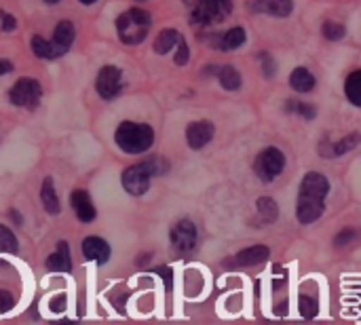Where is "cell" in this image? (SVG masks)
Returning <instances> with one entry per match:
<instances>
[{
	"label": "cell",
	"mask_w": 361,
	"mask_h": 325,
	"mask_svg": "<svg viewBox=\"0 0 361 325\" xmlns=\"http://www.w3.org/2000/svg\"><path fill=\"white\" fill-rule=\"evenodd\" d=\"M144 167L148 169L150 176H163L169 169V163L163 157H152V159L144 161Z\"/></svg>",
	"instance_id": "26"
},
{
	"label": "cell",
	"mask_w": 361,
	"mask_h": 325,
	"mask_svg": "<svg viewBox=\"0 0 361 325\" xmlns=\"http://www.w3.org/2000/svg\"><path fill=\"white\" fill-rule=\"evenodd\" d=\"M298 305H300V313H302L305 319H313L317 315V302L311 300L309 296H300V302Z\"/></svg>",
	"instance_id": "30"
},
{
	"label": "cell",
	"mask_w": 361,
	"mask_h": 325,
	"mask_svg": "<svg viewBox=\"0 0 361 325\" xmlns=\"http://www.w3.org/2000/svg\"><path fill=\"white\" fill-rule=\"evenodd\" d=\"M11 70H13V63L6 61V59H0V76H2V74H8Z\"/></svg>",
	"instance_id": "36"
},
{
	"label": "cell",
	"mask_w": 361,
	"mask_h": 325,
	"mask_svg": "<svg viewBox=\"0 0 361 325\" xmlns=\"http://www.w3.org/2000/svg\"><path fill=\"white\" fill-rule=\"evenodd\" d=\"M47 269H49V271H55V273H70L72 262H70L68 245H66L63 241L57 245V252L51 254V256L47 258Z\"/></svg>",
	"instance_id": "16"
},
{
	"label": "cell",
	"mask_w": 361,
	"mask_h": 325,
	"mask_svg": "<svg viewBox=\"0 0 361 325\" xmlns=\"http://www.w3.org/2000/svg\"><path fill=\"white\" fill-rule=\"evenodd\" d=\"M180 38H182V36H180L176 30H163V32L157 36V40H154V51H157L159 55L169 53V51H171V47H173Z\"/></svg>",
	"instance_id": "21"
},
{
	"label": "cell",
	"mask_w": 361,
	"mask_h": 325,
	"mask_svg": "<svg viewBox=\"0 0 361 325\" xmlns=\"http://www.w3.org/2000/svg\"><path fill=\"white\" fill-rule=\"evenodd\" d=\"M269 247L264 245H256V247H247L243 252H239L235 256V260H224V266L228 269H235V266H256V264H262L267 258H269Z\"/></svg>",
	"instance_id": "11"
},
{
	"label": "cell",
	"mask_w": 361,
	"mask_h": 325,
	"mask_svg": "<svg viewBox=\"0 0 361 325\" xmlns=\"http://www.w3.org/2000/svg\"><path fill=\"white\" fill-rule=\"evenodd\" d=\"M13 305H15L13 296H11V294H6V292H0V313L11 311V309H13Z\"/></svg>",
	"instance_id": "33"
},
{
	"label": "cell",
	"mask_w": 361,
	"mask_h": 325,
	"mask_svg": "<svg viewBox=\"0 0 361 325\" xmlns=\"http://www.w3.org/2000/svg\"><path fill=\"white\" fill-rule=\"evenodd\" d=\"M40 95H42L40 82L34 78H19L8 91L11 102L19 108H36L40 102Z\"/></svg>",
	"instance_id": "6"
},
{
	"label": "cell",
	"mask_w": 361,
	"mask_h": 325,
	"mask_svg": "<svg viewBox=\"0 0 361 325\" xmlns=\"http://www.w3.org/2000/svg\"><path fill=\"white\" fill-rule=\"evenodd\" d=\"M49 42H51L53 59L66 55L68 49H70L72 42H74V25H72V21H61V23H57L55 30H53V40H49Z\"/></svg>",
	"instance_id": "10"
},
{
	"label": "cell",
	"mask_w": 361,
	"mask_h": 325,
	"mask_svg": "<svg viewBox=\"0 0 361 325\" xmlns=\"http://www.w3.org/2000/svg\"><path fill=\"white\" fill-rule=\"evenodd\" d=\"M288 110L290 112H298L305 118H313L315 116V108L311 104H305V102H288Z\"/></svg>",
	"instance_id": "29"
},
{
	"label": "cell",
	"mask_w": 361,
	"mask_h": 325,
	"mask_svg": "<svg viewBox=\"0 0 361 325\" xmlns=\"http://www.w3.org/2000/svg\"><path fill=\"white\" fill-rule=\"evenodd\" d=\"M286 167V157L281 150L277 148H267L258 154L256 163H254V169H256V176L262 180V182H273L281 176Z\"/></svg>",
	"instance_id": "5"
},
{
	"label": "cell",
	"mask_w": 361,
	"mask_h": 325,
	"mask_svg": "<svg viewBox=\"0 0 361 325\" xmlns=\"http://www.w3.org/2000/svg\"><path fill=\"white\" fill-rule=\"evenodd\" d=\"M47 4H55V2H59V0H44Z\"/></svg>",
	"instance_id": "39"
},
{
	"label": "cell",
	"mask_w": 361,
	"mask_h": 325,
	"mask_svg": "<svg viewBox=\"0 0 361 325\" xmlns=\"http://www.w3.org/2000/svg\"><path fill=\"white\" fill-rule=\"evenodd\" d=\"M40 201L44 205V209L49 214H59V201H57V195H55V188H53V182L47 178L44 184H42V190H40Z\"/></svg>",
	"instance_id": "20"
},
{
	"label": "cell",
	"mask_w": 361,
	"mask_h": 325,
	"mask_svg": "<svg viewBox=\"0 0 361 325\" xmlns=\"http://www.w3.org/2000/svg\"><path fill=\"white\" fill-rule=\"evenodd\" d=\"M262 59H264V74L271 78V76L275 74V63H273L271 55H267V53H262Z\"/></svg>",
	"instance_id": "35"
},
{
	"label": "cell",
	"mask_w": 361,
	"mask_h": 325,
	"mask_svg": "<svg viewBox=\"0 0 361 325\" xmlns=\"http://www.w3.org/2000/svg\"><path fill=\"white\" fill-rule=\"evenodd\" d=\"M32 49H34V53H36L38 57H42V59H53V51H51V42H49V40H44V38H40V36H34V38H32Z\"/></svg>",
	"instance_id": "27"
},
{
	"label": "cell",
	"mask_w": 361,
	"mask_h": 325,
	"mask_svg": "<svg viewBox=\"0 0 361 325\" xmlns=\"http://www.w3.org/2000/svg\"><path fill=\"white\" fill-rule=\"evenodd\" d=\"M116 144L121 150L129 152V154H142L146 152L152 142H154V131L148 125H140V123H121L116 129Z\"/></svg>",
	"instance_id": "3"
},
{
	"label": "cell",
	"mask_w": 361,
	"mask_h": 325,
	"mask_svg": "<svg viewBox=\"0 0 361 325\" xmlns=\"http://www.w3.org/2000/svg\"><path fill=\"white\" fill-rule=\"evenodd\" d=\"M70 203H72V209L76 211L80 222H93L95 220V207H93V203L85 190H74L70 195Z\"/></svg>",
	"instance_id": "15"
},
{
	"label": "cell",
	"mask_w": 361,
	"mask_h": 325,
	"mask_svg": "<svg viewBox=\"0 0 361 325\" xmlns=\"http://www.w3.org/2000/svg\"><path fill=\"white\" fill-rule=\"evenodd\" d=\"M15 252H17L15 235L6 226H0V254H15Z\"/></svg>",
	"instance_id": "25"
},
{
	"label": "cell",
	"mask_w": 361,
	"mask_h": 325,
	"mask_svg": "<svg viewBox=\"0 0 361 325\" xmlns=\"http://www.w3.org/2000/svg\"><path fill=\"white\" fill-rule=\"evenodd\" d=\"M355 237H357V233L351 231V228H347V231H343V233L336 237V245H338V247H341V245H349Z\"/></svg>",
	"instance_id": "31"
},
{
	"label": "cell",
	"mask_w": 361,
	"mask_h": 325,
	"mask_svg": "<svg viewBox=\"0 0 361 325\" xmlns=\"http://www.w3.org/2000/svg\"><path fill=\"white\" fill-rule=\"evenodd\" d=\"M152 23V15L144 8H129L127 13L118 15L116 27L123 44H140L144 42L148 27Z\"/></svg>",
	"instance_id": "2"
},
{
	"label": "cell",
	"mask_w": 361,
	"mask_h": 325,
	"mask_svg": "<svg viewBox=\"0 0 361 325\" xmlns=\"http://www.w3.org/2000/svg\"><path fill=\"white\" fill-rule=\"evenodd\" d=\"M121 78H123L121 68H116V66H106V68H102V72H99V76H97V82H95L97 93H99L104 99L114 97V95L121 91V87H123Z\"/></svg>",
	"instance_id": "9"
},
{
	"label": "cell",
	"mask_w": 361,
	"mask_h": 325,
	"mask_svg": "<svg viewBox=\"0 0 361 325\" xmlns=\"http://www.w3.org/2000/svg\"><path fill=\"white\" fill-rule=\"evenodd\" d=\"M345 91H347V97L351 99L353 106H361V72L360 70H353L347 78V85H345Z\"/></svg>",
	"instance_id": "22"
},
{
	"label": "cell",
	"mask_w": 361,
	"mask_h": 325,
	"mask_svg": "<svg viewBox=\"0 0 361 325\" xmlns=\"http://www.w3.org/2000/svg\"><path fill=\"white\" fill-rule=\"evenodd\" d=\"M250 8L254 13H267L273 17H288L294 8L292 0H250Z\"/></svg>",
	"instance_id": "13"
},
{
	"label": "cell",
	"mask_w": 361,
	"mask_h": 325,
	"mask_svg": "<svg viewBox=\"0 0 361 325\" xmlns=\"http://www.w3.org/2000/svg\"><path fill=\"white\" fill-rule=\"evenodd\" d=\"M290 85L294 87V91L298 93H307L315 87V78L313 74L307 70V68H296L292 74H290Z\"/></svg>",
	"instance_id": "18"
},
{
	"label": "cell",
	"mask_w": 361,
	"mask_h": 325,
	"mask_svg": "<svg viewBox=\"0 0 361 325\" xmlns=\"http://www.w3.org/2000/svg\"><path fill=\"white\" fill-rule=\"evenodd\" d=\"M218 76H220V82L224 89L228 91H237L241 87V74L233 68V66H224L218 70Z\"/></svg>",
	"instance_id": "23"
},
{
	"label": "cell",
	"mask_w": 361,
	"mask_h": 325,
	"mask_svg": "<svg viewBox=\"0 0 361 325\" xmlns=\"http://www.w3.org/2000/svg\"><path fill=\"white\" fill-rule=\"evenodd\" d=\"M330 192V182L322 173H307L302 184H300V195H298V220L302 224L315 222L324 214V199Z\"/></svg>",
	"instance_id": "1"
},
{
	"label": "cell",
	"mask_w": 361,
	"mask_h": 325,
	"mask_svg": "<svg viewBox=\"0 0 361 325\" xmlns=\"http://www.w3.org/2000/svg\"><path fill=\"white\" fill-rule=\"evenodd\" d=\"M322 32H324V36H326L328 40H341V38L345 36V25L334 23V21H326L324 27H322Z\"/></svg>",
	"instance_id": "28"
},
{
	"label": "cell",
	"mask_w": 361,
	"mask_h": 325,
	"mask_svg": "<svg viewBox=\"0 0 361 325\" xmlns=\"http://www.w3.org/2000/svg\"><path fill=\"white\" fill-rule=\"evenodd\" d=\"M256 205H258V211H260V216L264 218V222H275V220H277L279 209H277V203H275L273 199L262 197V199H258Z\"/></svg>",
	"instance_id": "24"
},
{
	"label": "cell",
	"mask_w": 361,
	"mask_h": 325,
	"mask_svg": "<svg viewBox=\"0 0 361 325\" xmlns=\"http://www.w3.org/2000/svg\"><path fill=\"white\" fill-rule=\"evenodd\" d=\"M178 42H180V49H178V53H176V63H178V66H184V63L188 61V47H186V42H182V38H180Z\"/></svg>",
	"instance_id": "32"
},
{
	"label": "cell",
	"mask_w": 361,
	"mask_h": 325,
	"mask_svg": "<svg viewBox=\"0 0 361 325\" xmlns=\"http://www.w3.org/2000/svg\"><path fill=\"white\" fill-rule=\"evenodd\" d=\"M171 245L180 254H188L197 247V226L192 224V220L184 218L171 228Z\"/></svg>",
	"instance_id": "7"
},
{
	"label": "cell",
	"mask_w": 361,
	"mask_h": 325,
	"mask_svg": "<svg viewBox=\"0 0 361 325\" xmlns=\"http://www.w3.org/2000/svg\"><path fill=\"white\" fill-rule=\"evenodd\" d=\"M161 275L165 277V283H167V290H171V275H169V269H163Z\"/></svg>",
	"instance_id": "37"
},
{
	"label": "cell",
	"mask_w": 361,
	"mask_h": 325,
	"mask_svg": "<svg viewBox=\"0 0 361 325\" xmlns=\"http://www.w3.org/2000/svg\"><path fill=\"white\" fill-rule=\"evenodd\" d=\"M82 254H85L87 260H93V262H97L99 266L106 264V262L110 260V247H108V243H106L104 239H99V237H87V239L82 241Z\"/></svg>",
	"instance_id": "14"
},
{
	"label": "cell",
	"mask_w": 361,
	"mask_h": 325,
	"mask_svg": "<svg viewBox=\"0 0 361 325\" xmlns=\"http://www.w3.org/2000/svg\"><path fill=\"white\" fill-rule=\"evenodd\" d=\"M233 11V0H195L190 11V21L209 25L222 21Z\"/></svg>",
	"instance_id": "4"
},
{
	"label": "cell",
	"mask_w": 361,
	"mask_h": 325,
	"mask_svg": "<svg viewBox=\"0 0 361 325\" xmlns=\"http://www.w3.org/2000/svg\"><path fill=\"white\" fill-rule=\"evenodd\" d=\"M360 144V133H351L349 137H345L343 142H338V144H334V146H322V157H341V154H345V152H349V150H353L355 146Z\"/></svg>",
	"instance_id": "19"
},
{
	"label": "cell",
	"mask_w": 361,
	"mask_h": 325,
	"mask_svg": "<svg viewBox=\"0 0 361 325\" xmlns=\"http://www.w3.org/2000/svg\"><path fill=\"white\" fill-rule=\"evenodd\" d=\"M148 186H150V173H148V169L144 167V163L125 169V173H123V188H125L129 195L140 197V195H144V192L148 190Z\"/></svg>",
	"instance_id": "8"
},
{
	"label": "cell",
	"mask_w": 361,
	"mask_h": 325,
	"mask_svg": "<svg viewBox=\"0 0 361 325\" xmlns=\"http://www.w3.org/2000/svg\"><path fill=\"white\" fill-rule=\"evenodd\" d=\"M13 27H15V17L0 11V30H13Z\"/></svg>",
	"instance_id": "34"
},
{
	"label": "cell",
	"mask_w": 361,
	"mask_h": 325,
	"mask_svg": "<svg viewBox=\"0 0 361 325\" xmlns=\"http://www.w3.org/2000/svg\"><path fill=\"white\" fill-rule=\"evenodd\" d=\"M80 2H82V4H93L95 0H80Z\"/></svg>",
	"instance_id": "38"
},
{
	"label": "cell",
	"mask_w": 361,
	"mask_h": 325,
	"mask_svg": "<svg viewBox=\"0 0 361 325\" xmlns=\"http://www.w3.org/2000/svg\"><path fill=\"white\" fill-rule=\"evenodd\" d=\"M220 40L216 42V47L218 49H222V51H233V49H239L243 42H245V30L243 27H233V30H228L226 34H222V36H218Z\"/></svg>",
	"instance_id": "17"
},
{
	"label": "cell",
	"mask_w": 361,
	"mask_h": 325,
	"mask_svg": "<svg viewBox=\"0 0 361 325\" xmlns=\"http://www.w3.org/2000/svg\"><path fill=\"white\" fill-rule=\"evenodd\" d=\"M186 137H188V146L192 150H199L207 142H212V137H214V125L209 121H197V123L188 125Z\"/></svg>",
	"instance_id": "12"
}]
</instances>
